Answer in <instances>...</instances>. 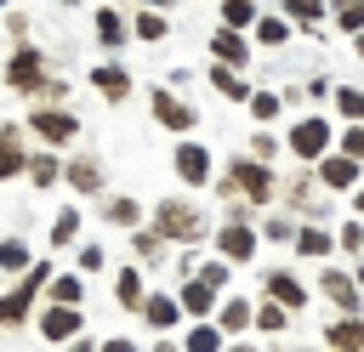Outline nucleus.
<instances>
[{
    "label": "nucleus",
    "mask_w": 364,
    "mask_h": 352,
    "mask_svg": "<svg viewBox=\"0 0 364 352\" xmlns=\"http://www.w3.org/2000/svg\"><path fill=\"white\" fill-rule=\"evenodd\" d=\"M262 238H273V244H290V238H296V221H290V216H267V221H262Z\"/></svg>",
    "instance_id": "ea45409f"
},
{
    "label": "nucleus",
    "mask_w": 364,
    "mask_h": 352,
    "mask_svg": "<svg viewBox=\"0 0 364 352\" xmlns=\"http://www.w3.org/2000/svg\"><path fill=\"white\" fill-rule=\"evenodd\" d=\"M28 170V153H23V125H0V182L23 176Z\"/></svg>",
    "instance_id": "dca6fc26"
},
{
    "label": "nucleus",
    "mask_w": 364,
    "mask_h": 352,
    "mask_svg": "<svg viewBox=\"0 0 364 352\" xmlns=\"http://www.w3.org/2000/svg\"><path fill=\"white\" fill-rule=\"evenodd\" d=\"M318 295H330L341 318H364V312H358L364 301H358V284H353V273H341V267H318Z\"/></svg>",
    "instance_id": "6e6552de"
},
{
    "label": "nucleus",
    "mask_w": 364,
    "mask_h": 352,
    "mask_svg": "<svg viewBox=\"0 0 364 352\" xmlns=\"http://www.w3.org/2000/svg\"><path fill=\"white\" fill-rule=\"evenodd\" d=\"M250 159H256V165H273V159H279V136L256 131V136H250Z\"/></svg>",
    "instance_id": "58836bf2"
},
{
    "label": "nucleus",
    "mask_w": 364,
    "mask_h": 352,
    "mask_svg": "<svg viewBox=\"0 0 364 352\" xmlns=\"http://www.w3.org/2000/svg\"><path fill=\"white\" fill-rule=\"evenodd\" d=\"M34 267V255H28V244L11 233V238H0V278H23Z\"/></svg>",
    "instance_id": "bb28decb"
},
{
    "label": "nucleus",
    "mask_w": 364,
    "mask_h": 352,
    "mask_svg": "<svg viewBox=\"0 0 364 352\" xmlns=\"http://www.w3.org/2000/svg\"><path fill=\"white\" fill-rule=\"evenodd\" d=\"M330 136H336V125H330L324 114H307V119L290 125V153H296L301 165H318L324 148H330Z\"/></svg>",
    "instance_id": "39448f33"
},
{
    "label": "nucleus",
    "mask_w": 364,
    "mask_h": 352,
    "mask_svg": "<svg viewBox=\"0 0 364 352\" xmlns=\"http://www.w3.org/2000/svg\"><path fill=\"white\" fill-rule=\"evenodd\" d=\"M0 85H6V91H23V97H34V91L46 85V51L23 40V45L6 57V68H0Z\"/></svg>",
    "instance_id": "20e7f679"
},
{
    "label": "nucleus",
    "mask_w": 364,
    "mask_h": 352,
    "mask_svg": "<svg viewBox=\"0 0 364 352\" xmlns=\"http://www.w3.org/2000/svg\"><path fill=\"white\" fill-rule=\"evenodd\" d=\"M324 346L330 352H364V318H336L324 329Z\"/></svg>",
    "instance_id": "b1692460"
},
{
    "label": "nucleus",
    "mask_w": 364,
    "mask_h": 352,
    "mask_svg": "<svg viewBox=\"0 0 364 352\" xmlns=\"http://www.w3.org/2000/svg\"><path fill=\"white\" fill-rule=\"evenodd\" d=\"M341 153L364 165V125H341Z\"/></svg>",
    "instance_id": "37998d69"
},
{
    "label": "nucleus",
    "mask_w": 364,
    "mask_h": 352,
    "mask_svg": "<svg viewBox=\"0 0 364 352\" xmlns=\"http://www.w3.org/2000/svg\"><path fill=\"white\" fill-rule=\"evenodd\" d=\"M102 221H114V227H136V221H142V204H136L131 193H114V199H102Z\"/></svg>",
    "instance_id": "c85d7f7f"
},
{
    "label": "nucleus",
    "mask_w": 364,
    "mask_h": 352,
    "mask_svg": "<svg viewBox=\"0 0 364 352\" xmlns=\"http://www.w3.org/2000/svg\"><path fill=\"white\" fill-rule=\"evenodd\" d=\"M262 290H267V301H279L284 312H301V307H307V290H301V278H296V273H284V267L262 273Z\"/></svg>",
    "instance_id": "ddd939ff"
},
{
    "label": "nucleus",
    "mask_w": 364,
    "mask_h": 352,
    "mask_svg": "<svg viewBox=\"0 0 364 352\" xmlns=\"http://www.w3.org/2000/svg\"><path fill=\"white\" fill-rule=\"evenodd\" d=\"M250 318H256V307H250L245 295H228V301L210 312V324H216L222 335H245V329H250Z\"/></svg>",
    "instance_id": "aec40b11"
},
{
    "label": "nucleus",
    "mask_w": 364,
    "mask_h": 352,
    "mask_svg": "<svg viewBox=\"0 0 364 352\" xmlns=\"http://www.w3.org/2000/svg\"><path fill=\"white\" fill-rule=\"evenodd\" d=\"M154 233L171 244V238H188V244H199L205 238V216L188 204V199H159L154 204Z\"/></svg>",
    "instance_id": "7ed1b4c3"
},
{
    "label": "nucleus",
    "mask_w": 364,
    "mask_h": 352,
    "mask_svg": "<svg viewBox=\"0 0 364 352\" xmlns=\"http://www.w3.org/2000/svg\"><path fill=\"white\" fill-rule=\"evenodd\" d=\"M68 352H97V341H85V335H74V341H68Z\"/></svg>",
    "instance_id": "de8ad7c7"
},
{
    "label": "nucleus",
    "mask_w": 364,
    "mask_h": 352,
    "mask_svg": "<svg viewBox=\"0 0 364 352\" xmlns=\"http://www.w3.org/2000/svg\"><path fill=\"white\" fill-rule=\"evenodd\" d=\"M63 6H74V0H63Z\"/></svg>",
    "instance_id": "4d7b16f0"
},
{
    "label": "nucleus",
    "mask_w": 364,
    "mask_h": 352,
    "mask_svg": "<svg viewBox=\"0 0 364 352\" xmlns=\"http://www.w3.org/2000/svg\"><path fill=\"white\" fill-rule=\"evenodd\" d=\"M28 182H34L40 193H46V187H57V182H63V159H57L51 148H46V153H34V159H28Z\"/></svg>",
    "instance_id": "cd10ccee"
},
{
    "label": "nucleus",
    "mask_w": 364,
    "mask_h": 352,
    "mask_svg": "<svg viewBox=\"0 0 364 352\" xmlns=\"http://www.w3.org/2000/svg\"><path fill=\"white\" fill-rule=\"evenodd\" d=\"M245 108H250V119H262V125H267V119H279V114H284V97H279V91H250V102H245Z\"/></svg>",
    "instance_id": "473e14b6"
},
{
    "label": "nucleus",
    "mask_w": 364,
    "mask_h": 352,
    "mask_svg": "<svg viewBox=\"0 0 364 352\" xmlns=\"http://www.w3.org/2000/svg\"><path fill=\"white\" fill-rule=\"evenodd\" d=\"M336 108H341L347 125H364V91H358V85H341V91H336Z\"/></svg>",
    "instance_id": "c9c22d12"
},
{
    "label": "nucleus",
    "mask_w": 364,
    "mask_h": 352,
    "mask_svg": "<svg viewBox=\"0 0 364 352\" xmlns=\"http://www.w3.org/2000/svg\"><path fill=\"white\" fill-rule=\"evenodd\" d=\"M222 352H256V346H250V341H233V346H222Z\"/></svg>",
    "instance_id": "864d4df0"
},
{
    "label": "nucleus",
    "mask_w": 364,
    "mask_h": 352,
    "mask_svg": "<svg viewBox=\"0 0 364 352\" xmlns=\"http://www.w3.org/2000/svg\"><path fill=\"white\" fill-rule=\"evenodd\" d=\"M114 301H119L125 312H136V307L148 301V284H142V267H119V278H114Z\"/></svg>",
    "instance_id": "a878e982"
},
{
    "label": "nucleus",
    "mask_w": 364,
    "mask_h": 352,
    "mask_svg": "<svg viewBox=\"0 0 364 352\" xmlns=\"http://www.w3.org/2000/svg\"><path fill=\"white\" fill-rule=\"evenodd\" d=\"M313 176H318L330 193H353V187H358V176H364V165H358V159H347V153H324Z\"/></svg>",
    "instance_id": "1a4fd4ad"
},
{
    "label": "nucleus",
    "mask_w": 364,
    "mask_h": 352,
    "mask_svg": "<svg viewBox=\"0 0 364 352\" xmlns=\"http://www.w3.org/2000/svg\"><path fill=\"white\" fill-rule=\"evenodd\" d=\"M250 28H256V45H267V51L290 45V23H284V17H256Z\"/></svg>",
    "instance_id": "7c9ffc66"
},
{
    "label": "nucleus",
    "mask_w": 364,
    "mask_h": 352,
    "mask_svg": "<svg viewBox=\"0 0 364 352\" xmlns=\"http://www.w3.org/2000/svg\"><path fill=\"white\" fill-rule=\"evenodd\" d=\"M154 352H182V341H154Z\"/></svg>",
    "instance_id": "09e8293b"
},
{
    "label": "nucleus",
    "mask_w": 364,
    "mask_h": 352,
    "mask_svg": "<svg viewBox=\"0 0 364 352\" xmlns=\"http://www.w3.org/2000/svg\"><path fill=\"white\" fill-rule=\"evenodd\" d=\"M131 85H136V79H131L125 68H114V62L91 68V91H97L102 102H125V97H131Z\"/></svg>",
    "instance_id": "6ab92c4d"
},
{
    "label": "nucleus",
    "mask_w": 364,
    "mask_h": 352,
    "mask_svg": "<svg viewBox=\"0 0 364 352\" xmlns=\"http://www.w3.org/2000/svg\"><path fill=\"white\" fill-rule=\"evenodd\" d=\"M199 284L222 290V284H228V267H222V261H199Z\"/></svg>",
    "instance_id": "c03bdc74"
},
{
    "label": "nucleus",
    "mask_w": 364,
    "mask_h": 352,
    "mask_svg": "<svg viewBox=\"0 0 364 352\" xmlns=\"http://www.w3.org/2000/svg\"><path fill=\"white\" fill-rule=\"evenodd\" d=\"M6 34H17V40H23V34H28V17H23V11H11V17H6Z\"/></svg>",
    "instance_id": "49530a36"
},
{
    "label": "nucleus",
    "mask_w": 364,
    "mask_h": 352,
    "mask_svg": "<svg viewBox=\"0 0 364 352\" xmlns=\"http://www.w3.org/2000/svg\"><path fill=\"white\" fill-rule=\"evenodd\" d=\"M148 108H154V119H159L165 131H176V136L199 125V114H193V108H188V102L171 91V85H154V91H148Z\"/></svg>",
    "instance_id": "0eeeda50"
},
{
    "label": "nucleus",
    "mask_w": 364,
    "mask_h": 352,
    "mask_svg": "<svg viewBox=\"0 0 364 352\" xmlns=\"http://www.w3.org/2000/svg\"><path fill=\"white\" fill-rule=\"evenodd\" d=\"M176 176H182V187H205L210 182V148L205 142H176Z\"/></svg>",
    "instance_id": "9b49d317"
},
{
    "label": "nucleus",
    "mask_w": 364,
    "mask_h": 352,
    "mask_svg": "<svg viewBox=\"0 0 364 352\" xmlns=\"http://www.w3.org/2000/svg\"><path fill=\"white\" fill-rule=\"evenodd\" d=\"M216 250H222L228 261H239V267H245V261L256 255V227H250V221H233V216H228V227H216Z\"/></svg>",
    "instance_id": "f8f14e48"
},
{
    "label": "nucleus",
    "mask_w": 364,
    "mask_h": 352,
    "mask_svg": "<svg viewBox=\"0 0 364 352\" xmlns=\"http://www.w3.org/2000/svg\"><path fill=\"white\" fill-rule=\"evenodd\" d=\"M34 324H40V335L57 346V341H74V335L85 329V312H80V307H57V301H51V307H46Z\"/></svg>",
    "instance_id": "9d476101"
},
{
    "label": "nucleus",
    "mask_w": 364,
    "mask_h": 352,
    "mask_svg": "<svg viewBox=\"0 0 364 352\" xmlns=\"http://www.w3.org/2000/svg\"><path fill=\"white\" fill-rule=\"evenodd\" d=\"M51 284V261H34L6 295H0V329H17V324H28V312H34V295Z\"/></svg>",
    "instance_id": "f03ea898"
},
{
    "label": "nucleus",
    "mask_w": 364,
    "mask_h": 352,
    "mask_svg": "<svg viewBox=\"0 0 364 352\" xmlns=\"http://www.w3.org/2000/svg\"><path fill=\"white\" fill-rule=\"evenodd\" d=\"M353 51H358V57H364V34H353Z\"/></svg>",
    "instance_id": "5fc2aeb1"
},
{
    "label": "nucleus",
    "mask_w": 364,
    "mask_h": 352,
    "mask_svg": "<svg viewBox=\"0 0 364 352\" xmlns=\"http://www.w3.org/2000/svg\"><path fill=\"white\" fill-rule=\"evenodd\" d=\"M210 91H216V97H228V102H250L245 74H239V68H228V62H210Z\"/></svg>",
    "instance_id": "393cba45"
},
{
    "label": "nucleus",
    "mask_w": 364,
    "mask_h": 352,
    "mask_svg": "<svg viewBox=\"0 0 364 352\" xmlns=\"http://www.w3.org/2000/svg\"><path fill=\"white\" fill-rule=\"evenodd\" d=\"M131 34H136L142 45H159V40H165V17H159V11H136V23H131Z\"/></svg>",
    "instance_id": "f704fd0d"
},
{
    "label": "nucleus",
    "mask_w": 364,
    "mask_h": 352,
    "mask_svg": "<svg viewBox=\"0 0 364 352\" xmlns=\"http://www.w3.org/2000/svg\"><path fill=\"white\" fill-rule=\"evenodd\" d=\"M176 301H182V318H210L216 312V290L210 284H193V278H182Z\"/></svg>",
    "instance_id": "4be33fe9"
},
{
    "label": "nucleus",
    "mask_w": 364,
    "mask_h": 352,
    "mask_svg": "<svg viewBox=\"0 0 364 352\" xmlns=\"http://www.w3.org/2000/svg\"><path fill=\"white\" fill-rule=\"evenodd\" d=\"M290 244H296V255H301V261H313V255L324 261V255L336 250V238H330L318 221H296V238H290Z\"/></svg>",
    "instance_id": "412c9836"
},
{
    "label": "nucleus",
    "mask_w": 364,
    "mask_h": 352,
    "mask_svg": "<svg viewBox=\"0 0 364 352\" xmlns=\"http://www.w3.org/2000/svg\"><path fill=\"white\" fill-rule=\"evenodd\" d=\"M63 182H68L80 199H85V193H102V159H97V153L68 159V165H63Z\"/></svg>",
    "instance_id": "4468645a"
},
{
    "label": "nucleus",
    "mask_w": 364,
    "mask_h": 352,
    "mask_svg": "<svg viewBox=\"0 0 364 352\" xmlns=\"http://www.w3.org/2000/svg\"><path fill=\"white\" fill-rule=\"evenodd\" d=\"M97 352H136V341H131V335H114V341H102Z\"/></svg>",
    "instance_id": "a18cd8bd"
},
{
    "label": "nucleus",
    "mask_w": 364,
    "mask_h": 352,
    "mask_svg": "<svg viewBox=\"0 0 364 352\" xmlns=\"http://www.w3.org/2000/svg\"><path fill=\"white\" fill-rule=\"evenodd\" d=\"M136 312H142V324H148V329H159V335H171V329L182 324V301H176V295H148Z\"/></svg>",
    "instance_id": "2eb2a0df"
},
{
    "label": "nucleus",
    "mask_w": 364,
    "mask_h": 352,
    "mask_svg": "<svg viewBox=\"0 0 364 352\" xmlns=\"http://www.w3.org/2000/svg\"><path fill=\"white\" fill-rule=\"evenodd\" d=\"M28 131H34L46 148H68V142L80 136V119H74L68 108H34V114H28Z\"/></svg>",
    "instance_id": "423d86ee"
},
{
    "label": "nucleus",
    "mask_w": 364,
    "mask_h": 352,
    "mask_svg": "<svg viewBox=\"0 0 364 352\" xmlns=\"http://www.w3.org/2000/svg\"><path fill=\"white\" fill-rule=\"evenodd\" d=\"M279 6L296 17L301 34H318V23H324V0H279Z\"/></svg>",
    "instance_id": "c756f323"
},
{
    "label": "nucleus",
    "mask_w": 364,
    "mask_h": 352,
    "mask_svg": "<svg viewBox=\"0 0 364 352\" xmlns=\"http://www.w3.org/2000/svg\"><path fill=\"white\" fill-rule=\"evenodd\" d=\"M91 28H97V45H108V51H119V45L131 40V23H125L114 6H97V11H91Z\"/></svg>",
    "instance_id": "f3484780"
},
{
    "label": "nucleus",
    "mask_w": 364,
    "mask_h": 352,
    "mask_svg": "<svg viewBox=\"0 0 364 352\" xmlns=\"http://www.w3.org/2000/svg\"><path fill=\"white\" fill-rule=\"evenodd\" d=\"M250 324H256V329H262V335H279V329H290V312H284V307H279V301H262V307H256V318H250Z\"/></svg>",
    "instance_id": "72a5a7b5"
},
{
    "label": "nucleus",
    "mask_w": 364,
    "mask_h": 352,
    "mask_svg": "<svg viewBox=\"0 0 364 352\" xmlns=\"http://www.w3.org/2000/svg\"><path fill=\"white\" fill-rule=\"evenodd\" d=\"M250 23H256L250 0H222V28H250Z\"/></svg>",
    "instance_id": "4c0bfd02"
},
{
    "label": "nucleus",
    "mask_w": 364,
    "mask_h": 352,
    "mask_svg": "<svg viewBox=\"0 0 364 352\" xmlns=\"http://www.w3.org/2000/svg\"><path fill=\"white\" fill-rule=\"evenodd\" d=\"M353 210H358V216H364V187H353Z\"/></svg>",
    "instance_id": "603ef678"
},
{
    "label": "nucleus",
    "mask_w": 364,
    "mask_h": 352,
    "mask_svg": "<svg viewBox=\"0 0 364 352\" xmlns=\"http://www.w3.org/2000/svg\"><path fill=\"white\" fill-rule=\"evenodd\" d=\"M6 6H11V0H0V11H6Z\"/></svg>",
    "instance_id": "6e6d98bb"
},
{
    "label": "nucleus",
    "mask_w": 364,
    "mask_h": 352,
    "mask_svg": "<svg viewBox=\"0 0 364 352\" xmlns=\"http://www.w3.org/2000/svg\"><path fill=\"white\" fill-rule=\"evenodd\" d=\"M336 244H341L347 255H364V221H341V233H336Z\"/></svg>",
    "instance_id": "a19ab883"
},
{
    "label": "nucleus",
    "mask_w": 364,
    "mask_h": 352,
    "mask_svg": "<svg viewBox=\"0 0 364 352\" xmlns=\"http://www.w3.org/2000/svg\"><path fill=\"white\" fill-rule=\"evenodd\" d=\"M46 295H51L57 307H80V295H85V278H80V273H63V278H51V284H46Z\"/></svg>",
    "instance_id": "2f4dec72"
},
{
    "label": "nucleus",
    "mask_w": 364,
    "mask_h": 352,
    "mask_svg": "<svg viewBox=\"0 0 364 352\" xmlns=\"http://www.w3.org/2000/svg\"><path fill=\"white\" fill-rule=\"evenodd\" d=\"M228 346V335L210 324V318H193L188 329H182V352H222Z\"/></svg>",
    "instance_id": "5701e85b"
},
{
    "label": "nucleus",
    "mask_w": 364,
    "mask_h": 352,
    "mask_svg": "<svg viewBox=\"0 0 364 352\" xmlns=\"http://www.w3.org/2000/svg\"><path fill=\"white\" fill-rule=\"evenodd\" d=\"M353 284H358V290H364V255H358V261H353Z\"/></svg>",
    "instance_id": "8fccbe9b"
},
{
    "label": "nucleus",
    "mask_w": 364,
    "mask_h": 352,
    "mask_svg": "<svg viewBox=\"0 0 364 352\" xmlns=\"http://www.w3.org/2000/svg\"><path fill=\"white\" fill-rule=\"evenodd\" d=\"M210 57L228 62V68H245V62H250V40H245L239 28H216V34H210Z\"/></svg>",
    "instance_id": "a211bd4d"
},
{
    "label": "nucleus",
    "mask_w": 364,
    "mask_h": 352,
    "mask_svg": "<svg viewBox=\"0 0 364 352\" xmlns=\"http://www.w3.org/2000/svg\"><path fill=\"white\" fill-rule=\"evenodd\" d=\"M80 238V210L68 204V210H57V221H51V244H74Z\"/></svg>",
    "instance_id": "e433bc0d"
},
{
    "label": "nucleus",
    "mask_w": 364,
    "mask_h": 352,
    "mask_svg": "<svg viewBox=\"0 0 364 352\" xmlns=\"http://www.w3.org/2000/svg\"><path fill=\"white\" fill-rule=\"evenodd\" d=\"M74 261H80V278H91V273H102V261H108V255H102V244H80V255H74Z\"/></svg>",
    "instance_id": "79ce46f5"
},
{
    "label": "nucleus",
    "mask_w": 364,
    "mask_h": 352,
    "mask_svg": "<svg viewBox=\"0 0 364 352\" xmlns=\"http://www.w3.org/2000/svg\"><path fill=\"white\" fill-rule=\"evenodd\" d=\"M216 193L239 199V204H267V199H279V176H273V165H256L245 153V159H228V176L216 182Z\"/></svg>",
    "instance_id": "f257e3e1"
},
{
    "label": "nucleus",
    "mask_w": 364,
    "mask_h": 352,
    "mask_svg": "<svg viewBox=\"0 0 364 352\" xmlns=\"http://www.w3.org/2000/svg\"><path fill=\"white\" fill-rule=\"evenodd\" d=\"M142 6H148V11H171L176 0H142Z\"/></svg>",
    "instance_id": "3c124183"
}]
</instances>
